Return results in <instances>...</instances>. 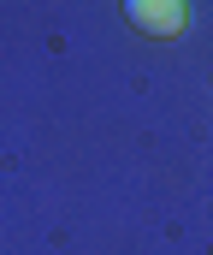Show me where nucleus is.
Returning a JSON list of instances; mask_svg holds the SVG:
<instances>
[{
	"mask_svg": "<svg viewBox=\"0 0 213 255\" xmlns=\"http://www.w3.org/2000/svg\"><path fill=\"white\" fill-rule=\"evenodd\" d=\"M125 18L142 36H178L190 12H184V0H125Z\"/></svg>",
	"mask_w": 213,
	"mask_h": 255,
	"instance_id": "f257e3e1",
	"label": "nucleus"
}]
</instances>
